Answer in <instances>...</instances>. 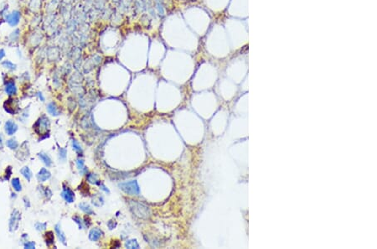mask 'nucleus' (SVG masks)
<instances>
[{
  "instance_id": "18",
  "label": "nucleus",
  "mask_w": 377,
  "mask_h": 249,
  "mask_svg": "<svg viewBox=\"0 0 377 249\" xmlns=\"http://www.w3.org/2000/svg\"><path fill=\"white\" fill-rule=\"evenodd\" d=\"M76 166H77V169H79V171H80V173L81 174H84L86 172V166H85V163H84V160L83 159H81V158H78L77 160H76Z\"/></svg>"
},
{
  "instance_id": "8",
  "label": "nucleus",
  "mask_w": 377,
  "mask_h": 249,
  "mask_svg": "<svg viewBox=\"0 0 377 249\" xmlns=\"http://www.w3.org/2000/svg\"><path fill=\"white\" fill-rule=\"evenodd\" d=\"M61 196L65 199V201L68 203H72L75 201V194L70 188H65L61 193Z\"/></svg>"
},
{
  "instance_id": "7",
  "label": "nucleus",
  "mask_w": 377,
  "mask_h": 249,
  "mask_svg": "<svg viewBox=\"0 0 377 249\" xmlns=\"http://www.w3.org/2000/svg\"><path fill=\"white\" fill-rule=\"evenodd\" d=\"M4 130H5L6 133L8 135H13L17 132L18 130V125L16 124L13 121L8 120L5 123V126H4Z\"/></svg>"
},
{
  "instance_id": "11",
  "label": "nucleus",
  "mask_w": 377,
  "mask_h": 249,
  "mask_svg": "<svg viewBox=\"0 0 377 249\" xmlns=\"http://www.w3.org/2000/svg\"><path fill=\"white\" fill-rule=\"evenodd\" d=\"M5 92L8 95H14L17 92V87H16L15 83L13 81H8L5 84V87H4Z\"/></svg>"
},
{
  "instance_id": "32",
  "label": "nucleus",
  "mask_w": 377,
  "mask_h": 249,
  "mask_svg": "<svg viewBox=\"0 0 377 249\" xmlns=\"http://www.w3.org/2000/svg\"><path fill=\"white\" fill-rule=\"evenodd\" d=\"M37 95H38V97H39V99H40V100L42 101V102H44V101H45V97H44V96H43V94H42V93H41V92H38V94H37Z\"/></svg>"
},
{
  "instance_id": "28",
  "label": "nucleus",
  "mask_w": 377,
  "mask_h": 249,
  "mask_svg": "<svg viewBox=\"0 0 377 249\" xmlns=\"http://www.w3.org/2000/svg\"><path fill=\"white\" fill-rule=\"evenodd\" d=\"M24 248H28V249L35 248V243L34 241H27L26 243H24Z\"/></svg>"
},
{
  "instance_id": "25",
  "label": "nucleus",
  "mask_w": 377,
  "mask_h": 249,
  "mask_svg": "<svg viewBox=\"0 0 377 249\" xmlns=\"http://www.w3.org/2000/svg\"><path fill=\"white\" fill-rule=\"evenodd\" d=\"M46 226H47V224L43 223V222H36L35 225V229L38 231H42L44 230H46Z\"/></svg>"
},
{
  "instance_id": "27",
  "label": "nucleus",
  "mask_w": 377,
  "mask_h": 249,
  "mask_svg": "<svg viewBox=\"0 0 377 249\" xmlns=\"http://www.w3.org/2000/svg\"><path fill=\"white\" fill-rule=\"evenodd\" d=\"M72 219H73L74 221H76V224H78V226H79V227H80V229L83 228V221H82V220H81V218L80 217V216H73V218Z\"/></svg>"
},
{
  "instance_id": "2",
  "label": "nucleus",
  "mask_w": 377,
  "mask_h": 249,
  "mask_svg": "<svg viewBox=\"0 0 377 249\" xmlns=\"http://www.w3.org/2000/svg\"><path fill=\"white\" fill-rule=\"evenodd\" d=\"M119 187L123 192L131 196H138L140 193L139 186L136 180L121 182L119 184Z\"/></svg>"
},
{
  "instance_id": "16",
  "label": "nucleus",
  "mask_w": 377,
  "mask_h": 249,
  "mask_svg": "<svg viewBox=\"0 0 377 249\" xmlns=\"http://www.w3.org/2000/svg\"><path fill=\"white\" fill-rule=\"evenodd\" d=\"M47 110H48L49 113L51 114L52 116H58L59 113H60L58 111V108L56 107V103L54 102L49 103L48 106H47Z\"/></svg>"
},
{
  "instance_id": "19",
  "label": "nucleus",
  "mask_w": 377,
  "mask_h": 249,
  "mask_svg": "<svg viewBox=\"0 0 377 249\" xmlns=\"http://www.w3.org/2000/svg\"><path fill=\"white\" fill-rule=\"evenodd\" d=\"M11 184H12V186L16 191L19 192V191H22V185H21L20 180H19V178H13L11 181Z\"/></svg>"
},
{
  "instance_id": "22",
  "label": "nucleus",
  "mask_w": 377,
  "mask_h": 249,
  "mask_svg": "<svg viewBox=\"0 0 377 249\" xmlns=\"http://www.w3.org/2000/svg\"><path fill=\"white\" fill-rule=\"evenodd\" d=\"M86 180H87V181L90 182V183L95 184V185H98V183L100 182V181L98 180L97 176H96L95 174H87Z\"/></svg>"
},
{
  "instance_id": "17",
  "label": "nucleus",
  "mask_w": 377,
  "mask_h": 249,
  "mask_svg": "<svg viewBox=\"0 0 377 249\" xmlns=\"http://www.w3.org/2000/svg\"><path fill=\"white\" fill-rule=\"evenodd\" d=\"M79 207H80V209H81V211H83V212H85L86 214H87V215H92V214L94 213V211H92V209L91 208V206H89L88 204H86V203L79 204Z\"/></svg>"
},
{
  "instance_id": "26",
  "label": "nucleus",
  "mask_w": 377,
  "mask_h": 249,
  "mask_svg": "<svg viewBox=\"0 0 377 249\" xmlns=\"http://www.w3.org/2000/svg\"><path fill=\"white\" fill-rule=\"evenodd\" d=\"M156 8L158 9V11H159V14L160 15H162V16L164 15V8H163V5L161 4V3L159 2V1L156 2Z\"/></svg>"
},
{
  "instance_id": "30",
  "label": "nucleus",
  "mask_w": 377,
  "mask_h": 249,
  "mask_svg": "<svg viewBox=\"0 0 377 249\" xmlns=\"http://www.w3.org/2000/svg\"><path fill=\"white\" fill-rule=\"evenodd\" d=\"M98 185L100 186V187H101V190H102V191H105V192H106V193H109V192H110V191H109L108 189L106 188V186L104 185L103 184L101 183V182H99Z\"/></svg>"
},
{
  "instance_id": "13",
  "label": "nucleus",
  "mask_w": 377,
  "mask_h": 249,
  "mask_svg": "<svg viewBox=\"0 0 377 249\" xmlns=\"http://www.w3.org/2000/svg\"><path fill=\"white\" fill-rule=\"evenodd\" d=\"M125 247L130 249H137L139 248V244H138L136 239H130V240H127L125 242Z\"/></svg>"
},
{
  "instance_id": "21",
  "label": "nucleus",
  "mask_w": 377,
  "mask_h": 249,
  "mask_svg": "<svg viewBox=\"0 0 377 249\" xmlns=\"http://www.w3.org/2000/svg\"><path fill=\"white\" fill-rule=\"evenodd\" d=\"M2 65L3 67L8 69L9 70H16V65L13 64V62H11L10 60H4L2 62Z\"/></svg>"
},
{
  "instance_id": "23",
  "label": "nucleus",
  "mask_w": 377,
  "mask_h": 249,
  "mask_svg": "<svg viewBox=\"0 0 377 249\" xmlns=\"http://www.w3.org/2000/svg\"><path fill=\"white\" fill-rule=\"evenodd\" d=\"M6 145L8 146L10 149H16V148H18L19 143L15 139L11 138V139H9V140H8L6 142Z\"/></svg>"
},
{
  "instance_id": "20",
  "label": "nucleus",
  "mask_w": 377,
  "mask_h": 249,
  "mask_svg": "<svg viewBox=\"0 0 377 249\" xmlns=\"http://www.w3.org/2000/svg\"><path fill=\"white\" fill-rule=\"evenodd\" d=\"M54 234L52 231H48L46 233V243L47 246H51L54 243Z\"/></svg>"
},
{
  "instance_id": "34",
  "label": "nucleus",
  "mask_w": 377,
  "mask_h": 249,
  "mask_svg": "<svg viewBox=\"0 0 377 249\" xmlns=\"http://www.w3.org/2000/svg\"><path fill=\"white\" fill-rule=\"evenodd\" d=\"M0 124H1V122H0Z\"/></svg>"
},
{
  "instance_id": "10",
  "label": "nucleus",
  "mask_w": 377,
  "mask_h": 249,
  "mask_svg": "<svg viewBox=\"0 0 377 249\" xmlns=\"http://www.w3.org/2000/svg\"><path fill=\"white\" fill-rule=\"evenodd\" d=\"M51 172L46 168H42L39 171L38 174H37V179L40 182H45L47 180L51 178Z\"/></svg>"
},
{
  "instance_id": "9",
  "label": "nucleus",
  "mask_w": 377,
  "mask_h": 249,
  "mask_svg": "<svg viewBox=\"0 0 377 249\" xmlns=\"http://www.w3.org/2000/svg\"><path fill=\"white\" fill-rule=\"evenodd\" d=\"M102 235H103V232L100 229L96 227V228L91 229L90 232H89V239L93 241H98L99 239L102 236Z\"/></svg>"
},
{
  "instance_id": "1",
  "label": "nucleus",
  "mask_w": 377,
  "mask_h": 249,
  "mask_svg": "<svg viewBox=\"0 0 377 249\" xmlns=\"http://www.w3.org/2000/svg\"><path fill=\"white\" fill-rule=\"evenodd\" d=\"M128 206L133 215L142 219H147L150 216L149 208L143 203L137 201H129Z\"/></svg>"
},
{
  "instance_id": "6",
  "label": "nucleus",
  "mask_w": 377,
  "mask_h": 249,
  "mask_svg": "<svg viewBox=\"0 0 377 249\" xmlns=\"http://www.w3.org/2000/svg\"><path fill=\"white\" fill-rule=\"evenodd\" d=\"M4 108H5L6 112H8V113L14 114L17 113V110H18V104L13 99H9L4 103Z\"/></svg>"
},
{
  "instance_id": "4",
  "label": "nucleus",
  "mask_w": 377,
  "mask_h": 249,
  "mask_svg": "<svg viewBox=\"0 0 377 249\" xmlns=\"http://www.w3.org/2000/svg\"><path fill=\"white\" fill-rule=\"evenodd\" d=\"M21 220V213L18 210H13L9 219V231L13 232L18 230Z\"/></svg>"
},
{
  "instance_id": "15",
  "label": "nucleus",
  "mask_w": 377,
  "mask_h": 249,
  "mask_svg": "<svg viewBox=\"0 0 377 249\" xmlns=\"http://www.w3.org/2000/svg\"><path fill=\"white\" fill-rule=\"evenodd\" d=\"M20 173L22 174V175L24 177V178L27 180L28 181H30L31 180V178H32V172H31L30 169L29 168L28 166H25V167H24V168H22L20 169Z\"/></svg>"
},
{
  "instance_id": "5",
  "label": "nucleus",
  "mask_w": 377,
  "mask_h": 249,
  "mask_svg": "<svg viewBox=\"0 0 377 249\" xmlns=\"http://www.w3.org/2000/svg\"><path fill=\"white\" fill-rule=\"evenodd\" d=\"M20 13L19 12V11H17V10H15V11H13V12L8 14L6 16V22L8 23V25H10V26H12V27H15L16 25H18L19 23V21H20Z\"/></svg>"
},
{
  "instance_id": "3",
  "label": "nucleus",
  "mask_w": 377,
  "mask_h": 249,
  "mask_svg": "<svg viewBox=\"0 0 377 249\" xmlns=\"http://www.w3.org/2000/svg\"><path fill=\"white\" fill-rule=\"evenodd\" d=\"M34 129L38 134H45L47 133L49 128H50V121L46 116H42L39 118L35 124L33 126Z\"/></svg>"
},
{
  "instance_id": "14",
  "label": "nucleus",
  "mask_w": 377,
  "mask_h": 249,
  "mask_svg": "<svg viewBox=\"0 0 377 249\" xmlns=\"http://www.w3.org/2000/svg\"><path fill=\"white\" fill-rule=\"evenodd\" d=\"M39 158H40L41 160L43 161V163L46 164L47 167H50V166L52 164V160H51V158H50V156L48 155V154H46V153H39Z\"/></svg>"
},
{
  "instance_id": "33",
  "label": "nucleus",
  "mask_w": 377,
  "mask_h": 249,
  "mask_svg": "<svg viewBox=\"0 0 377 249\" xmlns=\"http://www.w3.org/2000/svg\"><path fill=\"white\" fill-rule=\"evenodd\" d=\"M3 138H2V135L0 134V149H3Z\"/></svg>"
},
{
  "instance_id": "24",
  "label": "nucleus",
  "mask_w": 377,
  "mask_h": 249,
  "mask_svg": "<svg viewBox=\"0 0 377 249\" xmlns=\"http://www.w3.org/2000/svg\"><path fill=\"white\" fill-rule=\"evenodd\" d=\"M71 145H72V148H73V149L75 151L78 152V153H81V152H82L81 146L80 145V143L76 140H75V139H73V140L71 141Z\"/></svg>"
},
{
  "instance_id": "12",
  "label": "nucleus",
  "mask_w": 377,
  "mask_h": 249,
  "mask_svg": "<svg viewBox=\"0 0 377 249\" xmlns=\"http://www.w3.org/2000/svg\"><path fill=\"white\" fill-rule=\"evenodd\" d=\"M55 231H56V235L58 236L59 240L61 241V243H63L64 245H66V237L65 236V233L63 232V231L61 230L60 225H56L55 226Z\"/></svg>"
},
{
  "instance_id": "31",
  "label": "nucleus",
  "mask_w": 377,
  "mask_h": 249,
  "mask_svg": "<svg viewBox=\"0 0 377 249\" xmlns=\"http://www.w3.org/2000/svg\"><path fill=\"white\" fill-rule=\"evenodd\" d=\"M5 56V51L3 49H0V60Z\"/></svg>"
},
{
  "instance_id": "29",
  "label": "nucleus",
  "mask_w": 377,
  "mask_h": 249,
  "mask_svg": "<svg viewBox=\"0 0 377 249\" xmlns=\"http://www.w3.org/2000/svg\"><path fill=\"white\" fill-rule=\"evenodd\" d=\"M59 152H60V158H61V159H63V160H65L66 158V149H65V148H60V150H59Z\"/></svg>"
}]
</instances>
